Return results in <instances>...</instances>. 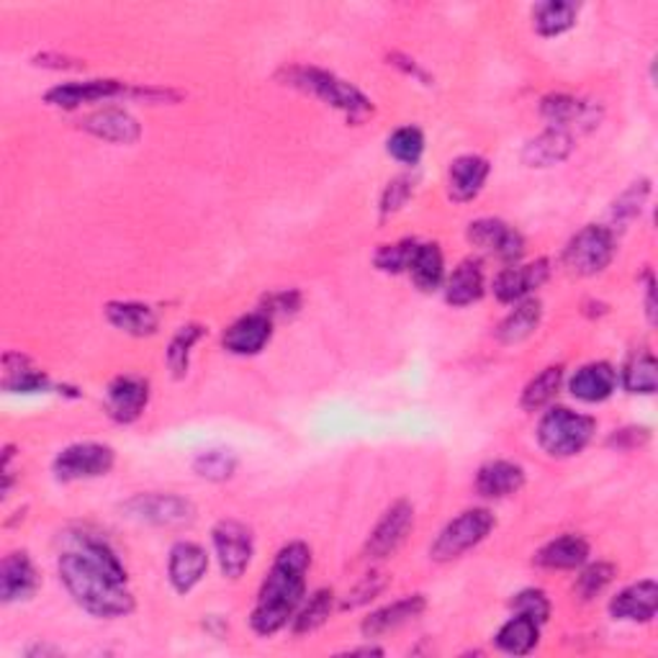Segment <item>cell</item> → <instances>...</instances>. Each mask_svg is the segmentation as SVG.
I'll list each match as a JSON object with an SVG mask.
<instances>
[{"mask_svg":"<svg viewBox=\"0 0 658 658\" xmlns=\"http://www.w3.org/2000/svg\"><path fill=\"white\" fill-rule=\"evenodd\" d=\"M60 579L75 603L96 618H124L134 610L126 569L101 537L75 535L60 556Z\"/></svg>","mask_w":658,"mask_h":658,"instance_id":"obj_1","label":"cell"},{"mask_svg":"<svg viewBox=\"0 0 658 658\" xmlns=\"http://www.w3.org/2000/svg\"><path fill=\"white\" fill-rule=\"evenodd\" d=\"M311 566V550L303 543H288L275 556L268 571L258 605L252 610V628L258 635H273L294 618L307 589V571Z\"/></svg>","mask_w":658,"mask_h":658,"instance_id":"obj_2","label":"cell"},{"mask_svg":"<svg viewBox=\"0 0 658 658\" xmlns=\"http://www.w3.org/2000/svg\"><path fill=\"white\" fill-rule=\"evenodd\" d=\"M286 80L288 85H294V88L307 90V94L316 96L320 101L345 111L352 122H360V119H365L368 113L373 111V103L360 94L356 85L339 80V77H335L332 73H324V70L291 67L286 73Z\"/></svg>","mask_w":658,"mask_h":658,"instance_id":"obj_3","label":"cell"},{"mask_svg":"<svg viewBox=\"0 0 658 658\" xmlns=\"http://www.w3.org/2000/svg\"><path fill=\"white\" fill-rule=\"evenodd\" d=\"M594 427L597 422L586 414H576L571 409H550V412L541 420L537 427V443L543 445V450L554 458H569L582 452L589 445Z\"/></svg>","mask_w":658,"mask_h":658,"instance_id":"obj_4","label":"cell"},{"mask_svg":"<svg viewBox=\"0 0 658 658\" xmlns=\"http://www.w3.org/2000/svg\"><path fill=\"white\" fill-rule=\"evenodd\" d=\"M494 514L489 509H465L463 514H458L448 527L437 535V541L430 548V556L435 561H452V558L463 556L465 550L479 546L486 535L492 533Z\"/></svg>","mask_w":658,"mask_h":658,"instance_id":"obj_5","label":"cell"},{"mask_svg":"<svg viewBox=\"0 0 658 658\" xmlns=\"http://www.w3.org/2000/svg\"><path fill=\"white\" fill-rule=\"evenodd\" d=\"M614 254V235L607 226L589 224L566 245L563 263L576 275L603 273Z\"/></svg>","mask_w":658,"mask_h":658,"instance_id":"obj_6","label":"cell"},{"mask_svg":"<svg viewBox=\"0 0 658 658\" xmlns=\"http://www.w3.org/2000/svg\"><path fill=\"white\" fill-rule=\"evenodd\" d=\"M132 520L150 522L158 527H183L196 520V509L188 499L173 494H139L122 507Z\"/></svg>","mask_w":658,"mask_h":658,"instance_id":"obj_7","label":"cell"},{"mask_svg":"<svg viewBox=\"0 0 658 658\" xmlns=\"http://www.w3.org/2000/svg\"><path fill=\"white\" fill-rule=\"evenodd\" d=\"M113 465V450L101 443L70 445L54 458V476L60 481H80L105 476Z\"/></svg>","mask_w":658,"mask_h":658,"instance_id":"obj_8","label":"cell"},{"mask_svg":"<svg viewBox=\"0 0 658 658\" xmlns=\"http://www.w3.org/2000/svg\"><path fill=\"white\" fill-rule=\"evenodd\" d=\"M214 548L224 576L239 579L252 558V533L243 522L222 520L214 527Z\"/></svg>","mask_w":658,"mask_h":658,"instance_id":"obj_9","label":"cell"},{"mask_svg":"<svg viewBox=\"0 0 658 658\" xmlns=\"http://www.w3.org/2000/svg\"><path fill=\"white\" fill-rule=\"evenodd\" d=\"M469 239L479 250L505 260V263H518L525 252V239L514 226H509L499 219H479L469 226Z\"/></svg>","mask_w":658,"mask_h":658,"instance_id":"obj_10","label":"cell"},{"mask_svg":"<svg viewBox=\"0 0 658 658\" xmlns=\"http://www.w3.org/2000/svg\"><path fill=\"white\" fill-rule=\"evenodd\" d=\"M414 525V509L409 501H396L384 512V518L378 520L376 530L365 543V556L368 558H386L392 556L396 548L405 543L409 530Z\"/></svg>","mask_w":658,"mask_h":658,"instance_id":"obj_11","label":"cell"},{"mask_svg":"<svg viewBox=\"0 0 658 658\" xmlns=\"http://www.w3.org/2000/svg\"><path fill=\"white\" fill-rule=\"evenodd\" d=\"M150 384L139 376H119L105 394V409L116 422H134L145 412Z\"/></svg>","mask_w":658,"mask_h":658,"instance_id":"obj_12","label":"cell"},{"mask_svg":"<svg viewBox=\"0 0 658 658\" xmlns=\"http://www.w3.org/2000/svg\"><path fill=\"white\" fill-rule=\"evenodd\" d=\"M273 335L271 316L263 311H254L243 320H237L229 330L224 332V348L235 356H254L265 348V343Z\"/></svg>","mask_w":658,"mask_h":658,"instance_id":"obj_13","label":"cell"},{"mask_svg":"<svg viewBox=\"0 0 658 658\" xmlns=\"http://www.w3.org/2000/svg\"><path fill=\"white\" fill-rule=\"evenodd\" d=\"M207 569H209L207 550L196 546V543H178V546H173V550H170L167 574H170V582L175 586V592L188 594L198 582H201L203 574H207Z\"/></svg>","mask_w":658,"mask_h":658,"instance_id":"obj_14","label":"cell"},{"mask_svg":"<svg viewBox=\"0 0 658 658\" xmlns=\"http://www.w3.org/2000/svg\"><path fill=\"white\" fill-rule=\"evenodd\" d=\"M486 178H489V162L479 154H463L450 162L448 194L452 201L465 203L481 194Z\"/></svg>","mask_w":658,"mask_h":658,"instance_id":"obj_15","label":"cell"},{"mask_svg":"<svg viewBox=\"0 0 658 658\" xmlns=\"http://www.w3.org/2000/svg\"><path fill=\"white\" fill-rule=\"evenodd\" d=\"M548 278V263L546 260H537L530 265H512L505 268L497 278H494V296L501 303H514L522 296H527L533 288L541 286Z\"/></svg>","mask_w":658,"mask_h":658,"instance_id":"obj_16","label":"cell"},{"mask_svg":"<svg viewBox=\"0 0 658 658\" xmlns=\"http://www.w3.org/2000/svg\"><path fill=\"white\" fill-rule=\"evenodd\" d=\"M658 610V586L656 582H638L622 589L610 603V612L614 620L648 622L654 620Z\"/></svg>","mask_w":658,"mask_h":658,"instance_id":"obj_17","label":"cell"},{"mask_svg":"<svg viewBox=\"0 0 658 658\" xmlns=\"http://www.w3.org/2000/svg\"><path fill=\"white\" fill-rule=\"evenodd\" d=\"M39 579L26 554H11L0 566V597L3 603H21L37 592Z\"/></svg>","mask_w":658,"mask_h":658,"instance_id":"obj_18","label":"cell"},{"mask_svg":"<svg viewBox=\"0 0 658 658\" xmlns=\"http://www.w3.org/2000/svg\"><path fill=\"white\" fill-rule=\"evenodd\" d=\"M571 150H574V137L554 126V129H546L527 141L525 150H522V162L527 167H550L569 158Z\"/></svg>","mask_w":658,"mask_h":658,"instance_id":"obj_19","label":"cell"},{"mask_svg":"<svg viewBox=\"0 0 658 658\" xmlns=\"http://www.w3.org/2000/svg\"><path fill=\"white\" fill-rule=\"evenodd\" d=\"M124 94V83L116 80H85V83H65L57 85L47 94V103L60 105V109H77L83 103L103 101Z\"/></svg>","mask_w":658,"mask_h":658,"instance_id":"obj_20","label":"cell"},{"mask_svg":"<svg viewBox=\"0 0 658 658\" xmlns=\"http://www.w3.org/2000/svg\"><path fill=\"white\" fill-rule=\"evenodd\" d=\"M83 129L90 132L98 139L116 141V145H134L141 134L137 119L119 109H105L94 113V116L85 119Z\"/></svg>","mask_w":658,"mask_h":658,"instance_id":"obj_21","label":"cell"},{"mask_svg":"<svg viewBox=\"0 0 658 658\" xmlns=\"http://www.w3.org/2000/svg\"><path fill=\"white\" fill-rule=\"evenodd\" d=\"M424 612V597L422 594H414V597H405L399 603L384 607V610L373 612L371 618L363 620L360 631H363L365 638H378V635L392 633L396 628L407 625L409 620L420 618Z\"/></svg>","mask_w":658,"mask_h":658,"instance_id":"obj_22","label":"cell"},{"mask_svg":"<svg viewBox=\"0 0 658 658\" xmlns=\"http://www.w3.org/2000/svg\"><path fill=\"white\" fill-rule=\"evenodd\" d=\"M522 484H525V473H522L518 463L509 461H494L481 465L476 476V492L486 499L509 497V494L520 492Z\"/></svg>","mask_w":658,"mask_h":658,"instance_id":"obj_23","label":"cell"},{"mask_svg":"<svg viewBox=\"0 0 658 658\" xmlns=\"http://www.w3.org/2000/svg\"><path fill=\"white\" fill-rule=\"evenodd\" d=\"M614 386H618V373H614L612 365L607 363H589L584 368H579L576 376L571 378V394L582 401H605L610 399Z\"/></svg>","mask_w":658,"mask_h":658,"instance_id":"obj_24","label":"cell"},{"mask_svg":"<svg viewBox=\"0 0 658 658\" xmlns=\"http://www.w3.org/2000/svg\"><path fill=\"white\" fill-rule=\"evenodd\" d=\"M105 316L116 330L126 332V335L145 337L158 330V314L147 307V303L134 301H113L105 307Z\"/></svg>","mask_w":658,"mask_h":658,"instance_id":"obj_25","label":"cell"},{"mask_svg":"<svg viewBox=\"0 0 658 658\" xmlns=\"http://www.w3.org/2000/svg\"><path fill=\"white\" fill-rule=\"evenodd\" d=\"M484 294V271L479 260H463L445 283V299L452 307H469Z\"/></svg>","mask_w":658,"mask_h":658,"instance_id":"obj_26","label":"cell"},{"mask_svg":"<svg viewBox=\"0 0 658 658\" xmlns=\"http://www.w3.org/2000/svg\"><path fill=\"white\" fill-rule=\"evenodd\" d=\"M586 556H589V546H586L584 537L563 535L537 550L535 563L543 569H576L586 561Z\"/></svg>","mask_w":658,"mask_h":658,"instance_id":"obj_27","label":"cell"},{"mask_svg":"<svg viewBox=\"0 0 658 658\" xmlns=\"http://www.w3.org/2000/svg\"><path fill=\"white\" fill-rule=\"evenodd\" d=\"M537 635H541V622L518 612L512 620L501 625V631L497 633V646L505 650V654L522 656L535 648Z\"/></svg>","mask_w":658,"mask_h":658,"instance_id":"obj_28","label":"cell"},{"mask_svg":"<svg viewBox=\"0 0 658 658\" xmlns=\"http://www.w3.org/2000/svg\"><path fill=\"white\" fill-rule=\"evenodd\" d=\"M409 273H412V281L417 283V288H422V291H435V288H440L445 275L440 247L417 245L412 263H409Z\"/></svg>","mask_w":658,"mask_h":658,"instance_id":"obj_29","label":"cell"},{"mask_svg":"<svg viewBox=\"0 0 658 658\" xmlns=\"http://www.w3.org/2000/svg\"><path fill=\"white\" fill-rule=\"evenodd\" d=\"M576 3H566V0H548V3L535 5L533 24L535 32L543 37H558V34L569 32L576 24Z\"/></svg>","mask_w":658,"mask_h":658,"instance_id":"obj_30","label":"cell"},{"mask_svg":"<svg viewBox=\"0 0 658 658\" xmlns=\"http://www.w3.org/2000/svg\"><path fill=\"white\" fill-rule=\"evenodd\" d=\"M3 388L5 392H45L49 386L47 376L18 352H9L3 358Z\"/></svg>","mask_w":658,"mask_h":658,"instance_id":"obj_31","label":"cell"},{"mask_svg":"<svg viewBox=\"0 0 658 658\" xmlns=\"http://www.w3.org/2000/svg\"><path fill=\"white\" fill-rule=\"evenodd\" d=\"M541 314H543L541 301L520 303V307L514 309L505 322H501L499 339L507 345L522 343V339L530 337L537 330V324H541Z\"/></svg>","mask_w":658,"mask_h":658,"instance_id":"obj_32","label":"cell"},{"mask_svg":"<svg viewBox=\"0 0 658 658\" xmlns=\"http://www.w3.org/2000/svg\"><path fill=\"white\" fill-rule=\"evenodd\" d=\"M561 378H563V368L561 365L546 368V371H543L541 376H535L533 381H530L525 392H522V409H527V412H537V409L546 407L548 401L558 394Z\"/></svg>","mask_w":658,"mask_h":658,"instance_id":"obj_33","label":"cell"},{"mask_svg":"<svg viewBox=\"0 0 658 658\" xmlns=\"http://www.w3.org/2000/svg\"><path fill=\"white\" fill-rule=\"evenodd\" d=\"M625 388L631 394H654L658 388V363L650 352H641L625 365Z\"/></svg>","mask_w":658,"mask_h":658,"instance_id":"obj_34","label":"cell"},{"mask_svg":"<svg viewBox=\"0 0 658 658\" xmlns=\"http://www.w3.org/2000/svg\"><path fill=\"white\" fill-rule=\"evenodd\" d=\"M424 152V137L417 126H401L388 137V154L405 165H417Z\"/></svg>","mask_w":658,"mask_h":658,"instance_id":"obj_35","label":"cell"},{"mask_svg":"<svg viewBox=\"0 0 658 658\" xmlns=\"http://www.w3.org/2000/svg\"><path fill=\"white\" fill-rule=\"evenodd\" d=\"M586 111L589 109L571 96L558 94V96H548L546 101H543V116H546L548 122H554V126H558V129H563V126L574 122H586Z\"/></svg>","mask_w":658,"mask_h":658,"instance_id":"obj_36","label":"cell"},{"mask_svg":"<svg viewBox=\"0 0 658 658\" xmlns=\"http://www.w3.org/2000/svg\"><path fill=\"white\" fill-rule=\"evenodd\" d=\"M330 612H332V589H320L309 599V605L299 612V618L294 620V633L303 635L316 631V628H322L324 622H327Z\"/></svg>","mask_w":658,"mask_h":658,"instance_id":"obj_37","label":"cell"},{"mask_svg":"<svg viewBox=\"0 0 658 658\" xmlns=\"http://www.w3.org/2000/svg\"><path fill=\"white\" fill-rule=\"evenodd\" d=\"M201 335L203 330L198 327V324H188V327H183L178 335L173 337V343H170V350H167V365L175 376H183V373L188 371L190 348L201 339Z\"/></svg>","mask_w":658,"mask_h":658,"instance_id":"obj_38","label":"cell"},{"mask_svg":"<svg viewBox=\"0 0 658 658\" xmlns=\"http://www.w3.org/2000/svg\"><path fill=\"white\" fill-rule=\"evenodd\" d=\"M235 465H237V461L229 450H209V452H201V456L196 458L194 469L198 476H203V479L224 481L235 473Z\"/></svg>","mask_w":658,"mask_h":658,"instance_id":"obj_39","label":"cell"},{"mask_svg":"<svg viewBox=\"0 0 658 658\" xmlns=\"http://www.w3.org/2000/svg\"><path fill=\"white\" fill-rule=\"evenodd\" d=\"M414 243H399V245H384L376 254V265L386 273H401L409 271V263H412L414 254Z\"/></svg>","mask_w":658,"mask_h":658,"instance_id":"obj_40","label":"cell"},{"mask_svg":"<svg viewBox=\"0 0 658 658\" xmlns=\"http://www.w3.org/2000/svg\"><path fill=\"white\" fill-rule=\"evenodd\" d=\"M612 576H614V569H612L610 563H594V566H589V569L584 571L582 576H579L576 592L582 594V599L597 597V594L603 592L605 586L612 582Z\"/></svg>","mask_w":658,"mask_h":658,"instance_id":"obj_41","label":"cell"},{"mask_svg":"<svg viewBox=\"0 0 658 658\" xmlns=\"http://www.w3.org/2000/svg\"><path fill=\"white\" fill-rule=\"evenodd\" d=\"M648 196V181H641V183H633L631 188L622 194L618 201H614V209L612 214L614 219H620V222H628V219L638 216V211L643 207V201H646Z\"/></svg>","mask_w":658,"mask_h":658,"instance_id":"obj_42","label":"cell"},{"mask_svg":"<svg viewBox=\"0 0 658 658\" xmlns=\"http://www.w3.org/2000/svg\"><path fill=\"white\" fill-rule=\"evenodd\" d=\"M512 607H514V612L527 614V618H533L535 622H541V625L548 620V614H550V605H548L546 594L535 592V589L520 592L518 597L512 599Z\"/></svg>","mask_w":658,"mask_h":658,"instance_id":"obj_43","label":"cell"},{"mask_svg":"<svg viewBox=\"0 0 658 658\" xmlns=\"http://www.w3.org/2000/svg\"><path fill=\"white\" fill-rule=\"evenodd\" d=\"M384 584H386V574H381V571H373V574H368L363 582H360L356 589L348 594V599H345L343 607H345V610H352V607L371 603V599L376 597L381 589H384Z\"/></svg>","mask_w":658,"mask_h":658,"instance_id":"obj_44","label":"cell"},{"mask_svg":"<svg viewBox=\"0 0 658 658\" xmlns=\"http://www.w3.org/2000/svg\"><path fill=\"white\" fill-rule=\"evenodd\" d=\"M409 194H412V183H409L407 178H396V181L388 183V188L384 194V203H381V211H384V216L394 214V211H399L401 207H405Z\"/></svg>","mask_w":658,"mask_h":658,"instance_id":"obj_45","label":"cell"},{"mask_svg":"<svg viewBox=\"0 0 658 658\" xmlns=\"http://www.w3.org/2000/svg\"><path fill=\"white\" fill-rule=\"evenodd\" d=\"M268 307L271 309H265L263 314H268V316H273V314H294L296 309H299V294H288V291H283V294H275V296H271V299H268Z\"/></svg>","mask_w":658,"mask_h":658,"instance_id":"obj_46","label":"cell"}]
</instances>
